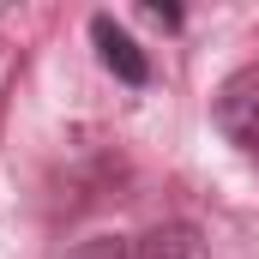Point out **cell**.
<instances>
[{"instance_id": "cell-2", "label": "cell", "mask_w": 259, "mask_h": 259, "mask_svg": "<svg viewBox=\"0 0 259 259\" xmlns=\"http://www.w3.org/2000/svg\"><path fill=\"white\" fill-rule=\"evenodd\" d=\"M91 42H97L103 66H109L121 84H151V61H145V49L133 42V36L109 18V12H97V18H91Z\"/></svg>"}, {"instance_id": "cell-3", "label": "cell", "mask_w": 259, "mask_h": 259, "mask_svg": "<svg viewBox=\"0 0 259 259\" xmlns=\"http://www.w3.org/2000/svg\"><path fill=\"white\" fill-rule=\"evenodd\" d=\"M133 259H205V235H199L193 223H157V229H145L139 241H133Z\"/></svg>"}, {"instance_id": "cell-4", "label": "cell", "mask_w": 259, "mask_h": 259, "mask_svg": "<svg viewBox=\"0 0 259 259\" xmlns=\"http://www.w3.org/2000/svg\"><path fill=\"white\" fill-rule=\"evenodd\" d=\"M66 259H133V241L127 235H91V241H78Z\"/></svg>"}, {"instance_id": "cell-1", "label": "cell", "mask_w": 259, "mask_h": 259, "mask_svg": "<svg viewBox=\"0 0 259 259\" xmlns=\"http://www.w3.org/2000/svg\"><path fill=\"white\" fill-rule=\"evenodd\" d=\"M211 121H217V133H223L235 151L259 157V66H241V72H229V78L217 84Z\"/></svg>"}]
</instances>
